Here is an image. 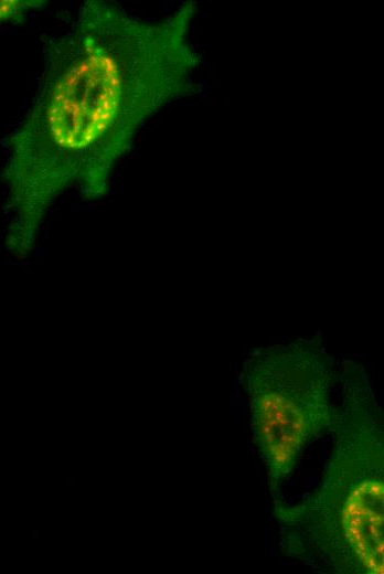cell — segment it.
<instances>
[{
    "instance_id": "1",
    "label": "cell",
    "mask_w": 384,
    "mask_h": 574,
    "mask_svg": "<svg viewBox=\"0 0 384 574\" xmlns=\"http://www.w3.org/2000/svg\"><path fill=\"white\" fill-rule=\"evenodd\" d=\"M195 14L193 2L146 19L114 1L86 0L43 41L35 93L4 142L6 244L14 256L31 253L66 191L104 196L146 123L193 93Z\"/></svg>"
},
{
    "instance_id": "2",
    "label": "cell",
    "mask_w": 384,
    "mask_h": 574,
    "mask_svg": "<svg viewBox=\"0 0 384 574\" xmlns=\"http://www.w3.org/2000/svg\"><path fill=\"white\" fill-rule=\"evenodd\" d=\"M255 429L270 464L289 467L329 418L331 364L314 341L268 348L245 366Z\"/></svg>"
},
{
    "instance_id": "3",
    "label": "cell",
    "mask_w": 384,
    "mask_h": 574,
    "mask_svg": "<svg viewBox=\"0 0 384 574\" xmlns=\"http://www.w3.org/2000/svg\"><path fill=\"white\" fill-rule=\"evenodd\" d=\"M47 4L45 0H0V25L22 24L32 12Z\"/></svg>"
}]
</instances>
